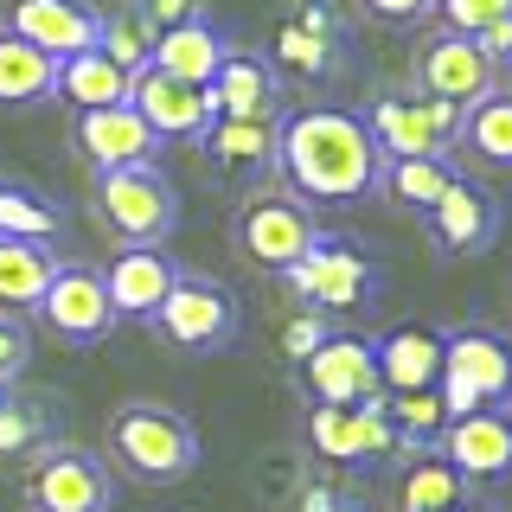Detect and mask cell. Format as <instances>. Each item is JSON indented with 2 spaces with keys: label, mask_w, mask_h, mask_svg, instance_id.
Listing matches in <instances>:
<instances>
[{
  "label": "cell",
  "mask_w": 512,
  "mask_h": 512,
  "mask_svg": "<svg viewBox=\"0 0 512 512\" xmlns=\"http://www.w3.org/2000/svg\"><path fill=\"white\" fill-rule=\"evenodd\" d=\"M96 45H103V52L116 58L128 77H135V71H148V58H154V26L141 20L135 7H122V13H103V39H96Z\"/></svg>",
  "instance_id": "cell-31"
},
{
  "label": "cell",
  "mask_w": 512,
  "mask_h": 512,
  "mask_svg": "<svg viewBox=\"0 0 512 512\" xmlns=\"http://www.w3.org/2000/svg\"><path fill=\"white\" fill-rule=\"evenodd\" d=\"M205 148H212V160H224V167H276V122H212L205 128Z\"/></svg>",
  "instance_id": "cell-26"
},
{
  "label": "cell",
  "mask_w": 512,
  "mask_h": 512,
  "mask_svg": "<svg viewBox=\"0 0 512 512\" xmlns=\"http://www.w3.org/2000/svg\"><path fill=\"white\" fill-rule=\"evenodd\" d=\"M436 13L448 20V32L480 39L487 26H506V20H512V0H436Z\"/></svg>",
  "instance_id": "cell-34"
},
{
  "label": "cell",
  "mask_w": 512,
  "mask_h": 512,
  "mask_svg": "<svg viewBox=\"0 0 512 512\" xmlns=\"http://www.w3.org/2000/svg\"><path fill=\"white\" fill-rule=\"evenodd\" d=\"M378 384L384 391H436L442 378V327H397L372 340Z\"/></svg>",
  "instance_id": "cell-20"
},
{
  "label": "cell",
  "mask_w": 512,
  "mask_h": 512,
  "mask_svg": "<svg viewBox=\"0 0 512 512\" xmlns=\"http://www.w3.org/2000/svg\"><path fill=\"white\" fill-rule=\"evenodd\" d=\"M288 282H295L301 301L320 308V314H352L378 295V276H372V263H365V250L346 244V237H333V231L314 237L308 256L288 269Z\"/></svg>",
  "instance_id": "cell-7"
},
{
  "label": "cell",
  "mask_w": 512,
  "mask_h": 512,
  "mask_svg": "<svg viewBox=\"0 0 512 512\" xmlns=\"http://www.w3.org/2000/svg\"><path fill=\"white\" fill-rule=\"evenodd\" d=\"M461 141H468V154L493 160V167H512V96L506 90L480 96L468 116H461Z\"/></svg>",
  "instance_id": "cell-27"
},
{
  "label": "cell",
  "mask_w": 512,
  "mask_h": 512,
  "mask_svg": "<svg viewBox=\"0 0 512 512\" xmlns=\"http://www.w3.org/2000/svg\"><path fill=\"white\" fill-rule=\"evenodd\" d=\"M455 180V167L448 160H384V173H378V186L391 192L397 205H416V212H429V205L442 199V186Z\"/></svg>",
  "instance_id": "cell-29"
},
{
  "label": "cell",
  "mask_w": 512,
  "mask_h": 512,
  "mask_svg": "<svg viewBox=\"0 0 512 512\" xmlns=\"http://www.w3.org/2000/svg\"><path fill=\"white\" fill-rule=\"evenodd\" d=\"M301 391H308L314 404H372L384 391L372 340H359V333H327V340L301 359Z\"/></svg>",
  "instance_id": "cell-12"
},
{
  "label": "cell",
  "mask_w": 512,
  "mask_h": 512,
  "mask_svg": "<svg viewBox=\"0 0 512 512\" xmlns=\"http://www.w3.org/2000/svg\"><path fill=\"white\" fill-rule=\"evenodd\" d=\"M109 455L122 461V474L148 480V487H173V480H186L199 468V429L180 410L135 397V404H122L109 416Z\"/></svg>",
  "instance_id": "cell-2"
},
{
  "label": "cell",
  "mask_w": 512,
  "mask_h": 512,
  "mask_svg": "<svg viewBox=\"0 0 512 512\" xmlns=\"http://www.w3.org/2000/svg\"><path fill=\"white\" fill-rule=\"evenodd\" d=\"M52 84H58V58H45L39 45H26L20 32L0 26V109L52 103Z\"/></svg>",
  "instance_id": "cell-24"
},
{
  "label": "cell",
  "mask_w": 512,
  "mask_h": 512,
  "mask_svg": "<svg viewBox=\"0 0 512 512\" xmlns=\"http://www.w3.org/2000/svg\"><path fill=\"white\" fill-rule=\"evenodd\" d=\"M282 58H301L308 71H327V45L308 39V32H282Z\"/></svg>",
  "instance_id": "cell-38"
},
{
  "label": "cell",
  "mask_w": 512,
  "mask_h": 512,
  "mask_svg": "<svg viewBox=\"0 0 512 512\" xmlns=\"http://www.w3.org/2000/svg\"><path fill=\"white\" fill-rule=\"evenodd\" d=\"M135 13H141V20H148L154 32H167V26L199 20V13H205V0H135Z\"/></svg>",
  "instance_id": "cell-37"
},
{
  "label": "cell",
  "mask_w": 512,
  "mask_h": 512,
  "mask_svg": "<svg viewBox=\"0 0 512 512\" xmlns=\"http://www.w3.org/2000/svg\"><path fill=\"white\" fill-rule=\"evenodd\" d=\"M205 90H212V116H218V122H224V116H231V122H276V116H269V109H276V77H269L263 58L237 52V45L224 52L218 77H212Z\"/></svg>",
  "instance_id": "cell-22"
},
{
  "label": "cell",
  "mask_w": 512,
  "mask_h": 512,
  "mask_svg": "<svg viewBox=\"0 0 512 512\" xmlns=\"http://www.w3.org/2000/svg\"><path fill=\"white\" fill-rule=\"evenodd\" d=\"M461 116H468V109L436 103V96H384L372 116H365V128H372L384 160H416V154L448 160L461 148Z\"/></svg>",
  "instance_id": "cell-5"
},
{
  "label": "cell",
  "mask_w": 512,
  "mask_h": 512,
  "mask_svg": "<svg viewBox=\"0 0 512 512\" xmlns=\"http://www.w3.org/2000/svg\"><path fill=\"white\" fill-rule=\"evenodd\" d=\"M58 256L45 244H26V237H0V314H26L39 308L45 282H52Z\"/></svg>",
  "instance_id": "cell-25"
},
{
  "label": "cell",
  "mask_w": 512,
  "mask_h": 512,
  "mask_svg": "<svg viewBox=\"0 0 512 512\" xmlns=\"http://www.w3.org/2000/svg\"><path fill=\"white\" fill-rule=\"evenodd\" d=\"M423 218H429L436 250H448V256H480V250H493V237H500V199H493L480 180H468V173H455Z\"/></svg>",
  "instance_id": "cell-16"
},
{
  "label": "cell",
  "mask_w": 512,
  "mask_h": 512,
  "mask_svg": "<svg viewBox=\"0 0 512 512\" xmlns=\"http://www.w3.org/2000/svg\"><path fill=\"white\" fill-rule=\"evenodd\" d=\"M308 442H314L320 461H340V468H352V461H384L397 448V429L384 416V391L372 404H314Z\"/></svg>",
  "instance_id": "cell-10"
},
{
  "label": "cell",
  "mask_w": 512,
  "mask_h": 512,
  "mask_svg": "<svg viewBox=\"0 0 512 512\" xmlns=\"http://www.w3.org/2000/svg\"><path fill=\"white\" fill-rule=\"evenodd\" d=\"M58 231V212L39 199V192L0 180V237H26V244H45Z\"/></svg>",
  "instance_id": "cell-30"
},
{
  "label": "cell",
  "mask_w": 512,
  "mask_h": 512,
  "mask_svg": "<svg viewBox=\"0 0 512 512\" xmlns=\"http://www.w3.org/2000/svg\"><path fill=\"white\" fill-rule=\"evenodd\" d=\"M71 141H77V154H84L96 173H116V167H154V154H160V135H154V128L141 122L128 103L77 109Z\"/></svg>",
  "instance_id": "cell-14"
},
{
  "label": "cell",
  "mask_w": 512,
  "mask_h": 512,
  "mask_svg": "<svg viewBox=\"0 0 512 512\" xmlns=\"http://www.w3.org/2000/svg\"><path fill=\"white\" fill-rule=\"evenodd\" d=\"M96 212L122 244H167L180 224V192L154 167H116L96 173Z\"/></svg>",
  "instance_id": "cell-4"
},
{
  "label": "cell",
  "mask_w": 512,
  "mask_h": 512,
  "mask_svg": "<svg viewBox=\"0 0 512 512\" xmlns=\"http://www.w3.org/2000/svg\"><path fill=\"white\" fill-rule=\"evenodd\" d=\"M224 52H231V39L205 20H186V26H167V32H154V58H148V71H167V77H180V84H212L218 77V64Z\"/></svg>",
  "instance_id": "cell-21"
},
{
  "label": "cell",
  "mask_w": 512,
  "mask_h": 512,
  "mask_svg": "<svg viewBox=\"0 0 512 512\" xmlns=\"http://www.w3.org/2000/svg\"><path fill=\"white\" fill-rule=\"evenodd\" d=\"M436 397H442L448 416L512 410V340L506 333H487V327H448Z\"/></svg>",
  "instance_id": "cell-3"
},
{
  "label": "cell",
  "mask_w": 512,
  "mask_h": 512,
  "mask_svg": "<svg viewBox=\"0 0 512 512\" xmlns=\"http://www.w3.org/2000/svg\"><path fill=\"white\" fill-rule=\"evenodd\" d=\"M39 320L52 327V340H64V346H96L109 327H116V308H109L103 269L58 263L52 282H45V295H39Z\"/></svg>",
  "instance_id": "cell-9"
},
{
  "label": "cell",
  "mask_w": 512,
  "mask_h": 512,
  "mask_svg": "<svg viewBox=\"0 0 512 512\" xmlns=\"http://www.w3.org/2000/svg\"><path fill=\"white\" fill-rule=\"evenodd\" d=\"M26 359H32V340H26V327H20V320H7V314H0V391H7V384L26 372Z\"/></svg>",
  "instance_id": "cell-35"
},
{
  "label": "cell",
  "mask_w": 512,
  "mask_h": 512,
  "mask_svg": "<svg viewBox=\"0 0 512 512\" xmlns=\"http://www.w3.org/2000/svg\"><path fill=\"white\" fill-rule=\"evenodd\" d=\"M186 269L173 263L160 244H128L116 263H109V276H103V288H109V308H116V320H154V308L167 301V288L180 282Z\"/></svg>",
  "instance_id": "cell-19"
},
{
  "label": "cell",
  "mask_w": 512,
  "mask_h": 512,
  "mask_svg": "<svg viewBox=\"0 0 512 512\" xmlns=\"http://www.w3.org/2000/svg\"><path fill=\"white\" fill-rule=\"evenodd\" d=\"M333 487H301V512H333Z\"/></svg>",
  "instance_id": "cell-40"
},
{
  "label": "cell",
  "mask_w": 512,
  "mask_h": 512,
  "mask_svg": "<svg viewBox=\"0 0 512 512\" xmlns=\"http://www.w3.org/2000/svg\"><path fill=\"white\" fill-rule=\"evenodd\" d=\"M416 84H423V96H436V103L474 109L480 96L500 90V64L480 52L474 39H461V32H442V39L429 45L423 58H416Z\"/></svg>",
  "instance_id": "cell-13"
},
{
  "label": "cell",
  "mask_w": 512,
  "mask_h": 512,
  "mask_svg": "<svg viewBox=\"0 0 512 512\" xmlns=\"http://www.w3.org/2000/svg\"><path fill=\"white\" fill-rule=\"evenodd\" d=\"M314 237H320L314 205H301L295 192L288 199L282 192H263V199H244V212H237V250L263 269H282V276L308 256Z\"/></svg>",
  "instance_id": "cell-8"
},
{
  "label": "cell",
  "mask_w": 512,
  "mask_h": 512,
  "mask_svg": "<svg viewBox=\"0 0 512 512\" xmlns=\"http://www.w3.org/2000/svg\"><path fill=\"white\" fill-rule=\"evenodd\" d=\"M7 32H20L26 45H39L45 58H71V52H90V45L103 39V13H96L90 0H13Z\"/></svg>",
  "instance_id": "cell-18"
},
{
  "label": "cell",
  "mask_w": 512,
  "mask_h": 512,
  "mask_svg": "<svg viewBox=\"0 0 512 512\" xmlns=\"http://www.w3.org/2000/svg\"><path fill=\"white\" fill-rule=\"evenodd\" d=\"M455 512H461V506H455Z\"/></svg>",
  "instance_id": "cell-42"
},
{
  "label": "cell",
  "mask_w": 512,
  "mask_h": 512,
  "mask_svg": "<svg viewBox=\"0 0 512 512\" xmlns=\"http://www.w3.org/2000/svg\"><path fill=\"white\" fill-rule=\"evenodd\" d=\"M109 500H116L109 468L96 455H84V448H45L26 480L32 512H109Z\"/></svg>",
  "instance_id": "cell-11"
},
{
  "label": "cell",
  "mask_w": 512,
  "mask_h": 512,
  "mask_svg": "<svg viewBox=\"0 0 512 512\" xmlns=\"http://www.w3.org/2000/svg\"><path fill=\"white\" fill-rule=\"evenodd\" d=\"M436 455L455 468L461 480H506L512 474V410H468L448 416Z\"/></svg>",
  "instance_id": "cell-15"
},
{
  "label": "cell",
  "mask_w": 512,
  "mask_h": 512,
  "mask_svg": "<svg viewBox=\"0 0 512 512\" xmlns=\"http://www.w3.org/2000/svg\"><path fill=\"white\" fill-rule=\"evenodd\" d=\"M333 512H365V506H333Z\"/></svg>",
  "instance_id": "cell-41"
},
{
  "label": "cell",
  "mask_w": 512,
  "mask_h": 512,
  "mask_svg": "<svg viewBox=\"0 0 512 512\" xmlns=\"http://www.w3.org/2000/svg\"><path fill=\"white\" fill-rule=\"evenodd\" d=\"M32 442H45V404H26V397L0 391V455L32 448Z\"/></svg>",
  "instance_id": "cell-33"
},
{
  "label": "cell",
  "mask_w": 512,
  "mask_h": 512,
  "mask_svg": "<svg viewBox=\"0 0 512 512\" xmlns=\"http://www.w3.org/2000/svg\"><path fill=\"white\" fill-rule=\"evenodd\" d=\"M276 167L301 205H359L378 192L384 154L365 116L346 109H301L276 122Z\"/></svg>",
  "instance_id": "cell-1"
},
{
  "label": "cell",
  "mask_w": 512,
  "mask_h": 512,
  "mask_svg": "<svg viewBox=\"0 0 512 512\" xmlns=\"http://www.w3.org/2000/svg\"><path fill=\"white\" fill-rule=\"evenodd\" d=\"M320 340H327V320H314V314H301V320H295V327H288V352H295V365H301V359H308V352H314Z\"/></svg>",
  "instance_id": "cell-39"
},
{
  "label": "cell",
  "mask_w": 512,
  "mask_h": 512,
  "mask_svg": "<svg viewBox=\"0 0 512 512\" xmlns=\"http://www.w3.org/2000/svg\"><path fill=\"white\" fill-rule=\"evenodd\" d=\"M384 416H391L397 436H416V442H436L442 423H448L436 391H384Z\"/></svg>",
  "instance_id": "cell-32"
},
{
  "label": "cell",
  "mask_w": 512,
  "mask_h": 512,
  "mask_svg": "<svg viewBox=\"0 0 512 512\" xmlns=\"http://www.w3.org/2000/svg\"><path fill=\"white\" fill-rule=\"evenodd\" d=\"M154 327L180 352H224L237 346V295L212 276H180L154 308Z\"/></svg>",
  "instance_id": "cell-6"
},
{
  "label": "cell",
  "mask_w": 512,
  "mask_h": 512,
  "mask_svg": "<svg viewBox=\"0 0 512 512\" xmlns=\"http://www.w3.org/2000/svg\"><path fill=\"white\" fill-rule=\"evenodd\" d=\"M128 109H135L160 141H199L205 128L218 122L212 116V90L180 84V77H167V71H135V84H128Z\"/></svg>",
  "instance_id": "cell-17"
},
{
  "label": "cell",
  "mask_w": 512,
  "mask_h": 512,
  "mask_svg": "<svg viewBox=\"0 0 512 512\" xmlns=\"http://www.w3.org/2000/svg\"><path fill=\"white\" fill-rule=\"evenodd\" d=\"M461 493H468V480L448 468L436 448L410 461V474H404V512H455Z\"/></svg>",
  "instance_id": "cell-28"
},
{
  "label": "cell",
  "mask_w": 512,
  "mask_h": 512,
  "mask_svg": "<svg viewBox=\"0 0 512 512\" xmlns=\"http://www.w3.org/2000/svg\"><path fill=\"white\" fill-rule=\"evenodd\" d=\"M128 84H135V77H128L103 45H90V52L58 58L52 96H58V103H71V109H109V103H128Z\"/></svg>",
  "instance_id": "cell-23"
},
{
  "label": "cell",
  "mask_w": 512,
  "mask_h": 512,
  "mask_svg": "<svg viewBox=\"0 0 512 512\" xmlns=\"http://www.w3.org/2000/svg\"><path fill=\"white\" fill-rule=\"evenodd\" d=\"M359 7H365V20H378V26H416V20L436 13V0H359Z\"/></svg>",
  "instance_id": "cell-36"
}]
</instances>
